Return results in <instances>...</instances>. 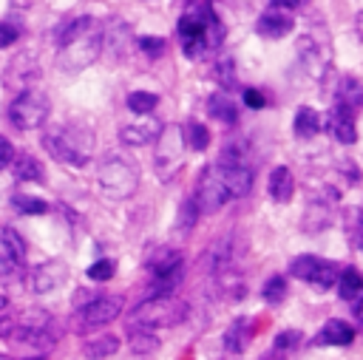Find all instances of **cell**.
<instances>
[{
    "label": "cell",
    "mask_w": 363,
    "mask_h": 360,
    "mask_svg": "<svg viewBox=\"0 0 363 360\" xmlns=\"http://www.w3.org/2000/svg\"><path fill=\"white\" fill-rule=\"evenodd\" d=\"M105 31L94 17H74L57 28V62L65 71H82L102 54Z\"/></svg>",
    "instance_id": "6da1fadb"
},
{
    "label": "cell",
    "mask_w": 363,
    "mask_h": 360,
    "mask_svg": "<svg viewBox=\"0 0 363 360\" xmlns=\"http://www.w3.org/2000/svg\"><path fill=\"white\" fill-rule=\"evenodd\" d=\"M99 187L111 198H128L139 187V164L122 150H108L99 162Z\"/></svg>",
    "instance_id": "7a4b0ae2"
},
{
    "label": "cell",
    "mask_w": 363,
    "mask_h": 360,
    "mask_svg": "<svg viewBox=\"0 0 363 360\" xmlns=\"http://www.w3.org/2000/svg\"><path fill=\"white\" fill-rule=\"evenodd\" d=\"M43 147L51 159L65 162L71 167H82L91 159V133L77 125H60L43 136Z\"/></svg>",
    "instance_id": "3957f363"
},
{
    "label": "cell",
    "mask_w": 363,
    "mask_h": 360,
    "mask_svg": "<svg viewBox=\"0 0 363 360\" xmlns=\"http://www.w3.org/2000/svg\"><path fill=\"white\" fill-rule=\"evenodd\" d=\"M187 317V303L176 295H150L130 312V323L156 329V326H176Z\"/></svg>",
    "instance_id": "277c9868"
},
{
    "label": "cell",
    "mask_w": 363,
    "mask_h": 360,
    "mask_svg": "<svg viewBox=\"0 0 363 360\" xmlns=\"http://www.w3.org/2000/svg\"><path fill=\"white\" fill-rule=\"evenodd\" d=\"M184 150H187L184 130L179 125H162V130L156 136V153H153V167L162 181H170L182 170Z\"/></svg>",
    "instance_id": "5b68a950"
},
{
    "label": "cell",
    "mask_w": 363,
    "mask_h": 360,
    "mask_svg": "<svg viewBox=\"0 0 363 360\" xmlns=\"http://www.w3.org/2000/svg\"><path fill=\"white\" fill-rule=\"evenodd\" d=\"M51 113V102L43 91H20L9 105V122L17 130H34L43 128Z\"/></svg>",
    "instance_id": "8992f818"
},
{
    "label": "cell",
    "mask_w": 363,
    "mask_h": 360,
    "mask_svg": "<svg viewBox=\"0 0 363 360\" xmlns=\"http://www.w3.org/2000/svg\"><path fill=\"white\" fill-rule=\"evenodd\" d=\"M122 312V300L116 295H96L94 300L77 306V315H74V329L79 334L85 332H94V329H102L105 323H111L116 315Z\"/></svg>",
    "instance_id": "52a82bcc"
},
{
    "label": "cell",
    "mask_w": 363,
    "mask_h": 360,
    "mask_svg": "<svg viewBox=\"0 0 363 360\" xmlns=\"http://www.w3.org/2000/svg\"><path fill=\"white\" fill-rule=\"evenodd\" d=\"M196 201L201 207V213H216L218 207H224L230 201V190L224 181V170L221 164H207L199 176V190H196Z\"/></svg>",
    "instance_id": "ba28073f"
},
{
    "label": "cell",
    "mask_w": 363,
    "mask_h": 360,
    "mask_svg": "<svg viewBox=\"0 0 363 360\" xmlns=\"http://www.w3.org/2000/svg\"><path fill=\"white\" fill-rule=\"evenodd\" d=\"M289 275H295V278H301V281H309V283H315L318 289H329V286L337 281L340 269H337L335 261H320V258H315V255H301V258H295V261L289 264Z\"/></svg>",
    "instance_id": "9c48e42d"
},
{
    "label": "cell",
    "mask_w": 363,
    "mask_h": 360,
    "mask_svg": "<svg viewBox=\"0 0 363 360\" xmlns=\"http://www.w3.org/2000/svg\"><path fill=\"white\" fill-rule=\"evenodd\" d=\"M326 130L340 142V145H354L357 142V128H354V111L346 105H335L326 119Z\"/></svg>",
    "instance_id": "30bf717a"
},
{
    "label": "cell",
    "mask_w": 363,
    "mask_h": 360,
    "mask_svg": "<svg viewBox=\"0 0 363 360\" xmlns=\"http://www.w3.org/2000/svg\"><path fill=\"white\" fill-rule=\"evenodd\" d=\"M292 26H295L292 14H289V11H284L281 6H275V9H269V11H264V14L258 17V23H255V31H258L261 37H269V40H281V37H286V34L292 31Z\"/></svg>",
    "instance_id": "8fae6325"
},
{
    "label": "cell",
    "mask_w": 363,
    "mask_h": 360,
    "mask_svg": "<svg viewBox=\"0 0 363 360\" xmlns=\"http://www.w3.org/2000/svg\"><path fill=\"white\" fill-rule=\"evenodd\" d=\"M65 264L62 261H45V264H40V266H34V272H31V289L37 292V295H45V292H51V289H57L62 281H65Z\"/></svg>",
    "instance_id": "7c38bea8"
},
{
    "label": "cell",
    "mask_w": 363,
    "mask_h": 360,
    "mask_svg": "<svg viewBox=\"0 0 363 360\" xmlns=\"http://www.w3.org/2000/svg\"><path fill=\"white\" fill-rule=\"evenodd\" d=\"M352 340H354V329L346 323V320H329L320 332H318V337H315V346H352Z\"/></svg>",
    "instance_id": "4fadbf2b"
},
{
    "label": "cell",
    "mask_w": 363,
    "mask_h": 360,
    "mask_svg": "<svg viewBox=\"0 0 363 360\" xmlns=\"http://www.w3.org/2000/svg\"><path fill=\"white\" fill-rule=\"evenodd\" d=\"M182 281H184V264L162 269V272H153L150 275V295H176Z\"/></svg>",
    "instance_id": "5bb4252c"
},
{
    "label": "cell",
    "mask_w": 363,
    "mask_h": 360,
    "mask_svg": "<svg viewBox=\"0 0 363 360\" xmlns=\"http://www.w3.org/2000/svg\"><path fill=\"white\" fill-rule=\"evenodd\" d=\"M128 346L133 354H153L159 349V337L139 323H128Z\"/></svg>",
    "instance_id": "9a60e30c"
},
{
    "label": "cell",
    "mask_w": 363,
    "mask_h": 360,
    "mask_svg": "<svg viewBox=\"0 0 363 360\" xmlns=\"http://www.w3.org/2000/svg\"><path fill=\"white\" fill-rule=\"evenodd\" d=\"M292 193H295V179H292V170L289 167H275L272 173H269V196L278 201V204H284V201H289L292 198Z\"/></svg>",
    "instance_id": "2e32d148"
},
{
    "label": "cell",
    "mask_w": 363,
    "mask_h": 360,
    "mask_svg": "<svg viewBox=\"0 0 363 360\" xmlns=\"http://www.w3.org/2000/svg\"><path fill=\"white\" fill-rule=\"evenodd\" d=\"M159 130H162V125L150 119V122H142V125H125L119 130V139L125 145H147V142H156Z\"/></svg>",
    "instance_id": "e0dca14e"
},
{
    "label": "cell",
    "mask_w": 363,
    "mask_h": 360,
    "mask_svg": "<svg viewBox=\"0 0 363 360\" xmlns=\"http://www.w3.org/2000/svg\"><path fill=\"white\" fill-rule=\"evenodd\" d=\"M250 334H252V326H250V320H247V317L233 320V323H230V329L224 332V349H227L230 354L244 351V346H247Z\"/></svg>",
    "instance_id": "ac0fdd59"
},
{
    "label": "cell",
    "mask_w": 363,
    "mask_h": 360,
    "mask_svg": "<svg viewBox=\"0 0 363 360\" xmlns=\"http://www.w3.org/2000/svg\"><path fill=\"white\" fill-rule=\"evenodd\" d=\"M11 170H14V176H17L20 181H43V179H45L40 162H37L31 153H14Z\"/></svg>",
    "instance_id": "d6986e66"
},
{
    "label": "cell",
    "mask_w": 363,
    "mask_h": 360,
    "mask_svg": "<svg viewBox=\"0 0 363 360\" xmlns=\"http://www.w3.org/2000/svg\"><path fill=\"white\" fill-rule=\"evenodd\" d=\"M207 111H210L213 119H218V122H224V125H235V122H238V108H235V102H233L230 96H224V94H213V96L207 99Z\"/></svg>",
    "instance_id": "ffe728a7"
},
{
    "label": "cell",
    "mask_w": 363,
    "mask_h": 360,
    "mask_svg": "<svg viewBox=\"0 0 363 360\" xmlns=\"http://www.w3.org/2000/svg\"><path fill=\"white\" fill-rule=\"evenodd\" d=\"M337 105H346V108H352V111H357V108H363V85H360V79H354V77H343L340 82H337Z\"/></svg>",
    "instance_id": "44dd1931"
},
{
    "label": "cell",
    "mask_w": 363,
    "mask_h": 360,
    "mask_svg": "<svg viewBox=\"0 0 363 360\" xmlns=\"http://www.w3.org/2000/svg\"><path fill=\"white\" fill-rule=\"evenodd\" d=\"M337 289H340V298H343V300H354V298L363 292V275H360V269L346 266V269L337 275Z\"/></svg>",
    "instance_id": "7402d4cb"
},
{
    "label": "cell",
    "mask_w": 363,
    "mask_h": 360,
    "mask_svg": "<svg viewBox=\"0 0 363 360\" xmlns=\"http://www.w3.org/2000/svg\"><path fill=\"white\" fill-rule=\"evenodd\" d=\"M320 130V116L315 108H298L295 113V133L301 139H312L315 133Z\"/></svg>",
    "instance_id": "603a6c76"
},
{
    "label": "cell",
    "mask_w": 363,
    "mask_h": 360,
    "mask_svg": "<svg viewBox=\"0 0 363 360\" xmlns=\"http://www.w3.org/2000/svg\"><path fill=\"white\" fill-rule=\"evenodd\" d=\"M116 349H119V337L116 334H102V337L88 340L82 346V354H88V357H111V354H116Z\"/></svg>",
    "instance_id": "cb8c5ba5"
},
{
    "label": "cell",
    "mask_w": 363,
    "mask_h": 360,
    "mask_svg": "<svg viewBox=\"0 0 363 360\" xmlns=\"http://www.w3.org/2000/svg\"><path fill=\"white\" fill-rule=\"evenodd\" d=\"M156 105H159V96L150 94V91H133V94H128V111L136 113V116H147Z\"/></svg>",
    "instance_id": "d4e9b609"
},
{
    "label": "cell",
    "mask_w": 363,
    "mask_h": 360,
    "mask_svg": "<svg viewBox=\"0 0 363 360\" xmlns=\"http://www.w3.org/2000/svg\"><path fill=\"white\" fill-rule=\"evenodd\" d=\"M184 142H187V147L190 150H207V145H210V130L201 125V122H187L184 128Z\"/></svg>",
    "instance_id": "484cf974"
},
{
    "label": "cell",
    "mask_w": 363,
    "mask_h": 360,
    "mask_svg": "<svg viewBox=\"0 0 363 360\" xmlns=\"http://www.w3.org/2000/svg\"><path fill=\"white\" fill-rule=\"evenodd\" d=\"M199 213H201V207H199L196 196H193V198H187V201L182 204V210H179V221H176V230H179L182 235H187V232L196 227V221H199Z\"/></svg>",
    "instance_id": "4316f807"
},
{
    "label": "cell",
    "mask_w": 363,
    "mask_h": 360,
    "mask_svg": "<svg viewBox=\"0 0 363 360\" xmlns=\"http://www.w3.org/2000/svg\"><path fill=\"white\" fill-rule=\"evenodd\" d=\"M11 204H14L17 213H23V215H43V213L48 210V204H45L43 198H34V196H26V193H17V196L11 198Z\"/></svg>",
    "instance_id": "83f0119b"
},
{
    "label": "cell",
    "mask_w": 363,
    "mask_h": 360,
    "mask_svg": "<svg viewBox=\"0 0 363 360\" xmlns=\"http://www.w3.org/2000/svg\"><path fill=\"white\" fill-rule=\"evenodd\" d=\"M184 264L182 255L176 249H159L150 255V272H162V269H170V266H179Z\"/></svg>",
    "instance_id": "f1b7e54d"
},
{
    "label": "cell",
    "mask_w": 363,
    "mask_h": 360,
    "mask_svg": "<svg viewBox=\"0 0 363 360\" xmlns=\"http://www.w3.org/2000/svg\"><path fill=\"white\" fill-rule=\"evenodd\" d=\"M261 295L267 298V303H281L284 295H286V281H284V275H272V278L264 283Z\"/></svg>",
    "instance_id": "f546056e"
},
{
    "label": "cell",
    "mask_w": 363,
    "mask_h": 360,
    "mask_svg": "<svg viewBox=\"0 0 363 360\" xmlns=\"http://www.w3.org/2000/svg\"><path fill=\"white\" fill-rule=\"evenodd\" d=\"M235 65H233V57H221L218 62H216V79H218V85L221 88H235Z\"/></svg>",
    "instance_id": "4dcf8cb0"
},
{
    "label": "cell",
    "mask_w": 363,
    "mask_h": 360,
    "mask_svg": "<svg viewBox=\"0 0 363 360\" xmlns=\"http://www.w3.org/2000/svg\"><path fill=\"white\" fill-rule=\"evenodd\" d=\"M113 272H116V264H113V261H108V258L94 261V264L88 266V278H91V281H111V278H113Z\"/></svg>",
    "instance_id": "1f68e13d"
},
{
    "label": "cell",
    "mask_w": 363,
    "mask_h": 360,
    "mask_svg": "<svg viewBox=\"0 0 363 360\" xmlns=\"http://www.w3.org/2000/svg\"><path fill=\"white\" fill-rule=\"evenodd\" d=\"M139 48H142L145 57L159 60V57L164 54V40H162V37H139Z\"/></svg>",
    "instance_id": "d6a6232c"
},
{
    "label": "cell",
    "mask_w": 363,
    "mask_h": 360,
    "mask_svg": "<svg viewBox=\"0 0 363 360\" xmlns=\"http://www.w3.org/2000/svg\"><path fill=\"white\" fill-rule=\"evenodd\" d=\"M301 343V332H281L275 337V351H289Z\"/></svg>",
    "instance_id": "836d02e7"
},
{
    "label": "cell",
    "mask_w": 363,
    "mask_h": 360,
    "mask_svg": "<svg viewBox=\"0 0 363 360\" xmlns=\"http://www.w3.org/2000/svg\"><path fill=\"white\" fill-rule=\"evenodd\" d=\"M241 99H244L250 108H264V105H267V99H264V94H261L258 88H244Z\"/></svg>",
    "instance_id": "e575fe53"
},
{
    "label": "cell",
    "mask_w": 363,
    "mask_h": 360,
    "mask_svg": "<svg viewBox=\"0 0 363 360\" xmlns=\"http://www.w3.org/2000/svg\"><path fill=\"white\" fill-rule=\"evenodd\" d=\"M11 159H14V147H11V142H9V139H3V136H0V170H3V167H9V164H11Z\"/></svg>",
    "instance_id": "d590c367"
},
{
    "label": "cell",
    "mask_w": 363,
    "mask_h": 360,
    "mask_svg": "<svg viewBox=\"0 0 363 360\" xmlns=\"http://www.w3.org/2000/svg\"><path fill=\"white\" fill-rule=\"evenodd\" d=\"M14 40H17V28H14V26H9V23H0V48L11 45Z\"/></svg>",
    "instance_id": "8d00e7d4"
},
{
    "label": "cell",
    "mask_w": 363,
    "mask_h": 360,
    "mask_svg": "<svg viewBox=\"0 0 363 360\" xmlns=\"http://www.w3.org/2000/svg\"><path fill=\"white\" fill-rule=\"evenodd\" d=\"M96 295H99V292H91V289H77V292H74V309H77V306H82V303H88V300H94Z\"/></svg>",
    "instance_id": "74e56055"
},
{
    "label": "cell",
    "mask_w": 363,
    "mask_h": 360,
    "mask_svg": "<svg viewBox=\"0 0 363 360\" xmlns=\"http://www.w3.org/2000/svg\"><path fill=\"white\" fill-rule=\"evenodd\" d=\"M352 315H354V320H357L360 329H363V298H360V295H357L354 303H352Z\"/></svg>",
    "instance_id": "f35d334b"
},
{
    "label": "cell",
    "mask_w": 363,
    "mask_h": 360,
    "mask_svg": "<svg viewBox=\"0 0 363 360\" xmlns=\"http://www.w3.org/2000/svg\"><path fill=\"white\" fill-rule=\"evenodd\" d=\"M275 6H281V9H301L306 0H272Z\"/></svg>",
    "instance_id": "ab89813d"
},
{
    "label": "cell",
    "mask_w": 363,
    "mask_h": 360,
    "mask_svg": "<svg viewBox=\"0 0 363 360\" xmlns=\"http://www.w3.org/2000/svg\"><path fill=\"white\" fill-rule=\"evenodd\" d=\"M357 221H360V224H363V207H360V213H357Z\"/></svg>",
    "instance_id": "60d3db41"
}]
</instances>
